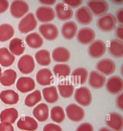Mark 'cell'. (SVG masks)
Returning <instances> with one entry per match:
<instances>
[{
	"instance_id": "cell-1",
	"label": "cell",
	"mask_w": 123,
	"mask_h": 131,
	"mask_svg": "<svg viewBox=\"0 0 123 131\" xmlns=\"http://www.w3.org/2000/svg\"><path fill=\"white\" fill-rule=\"evenodd\" d=\"M37 26V21L33 13L27 14L20 20L18 29L21 33L26 34L35 30Z\"/></svg>"
},
{
	"instance_id": "cell-2",
	"label": "cell",
	"mask_w": 123,
	"mask_h": 131,
	"mask_svg": "<svg viewBox=\"0 0 123 131\" xmlns=\"http://www.w3.org/2000/svg\"><path fill=\"white\" fill-rule=\"evenodd\" d=\"M74 97L76 102L83 106H88L92 102V94L86 87H81L76 89Z\"/></svg>"
},
{
	"instance_id": "cell-3",
	"label": "cell",
	"mask_w": 123,
	"mask_h": 131,
	"mask_svg": "<svg viewBox=\"0 0 123 131\" xmlns=\"http://www.w3.org/2000/svg\"><path fill=\"white\" fill-rule=\"evenodd\" d=\"M116 24V20L115 16L110 13L104 15L99 18L97 26L100 30L103 31H111L115 29Z\"/></svg>"
},
{
	"instance_id": "cell-4",
	"label": "cell",
	"mask_w": 123,
	"mask_h": 131,
	"mask_svg": "<svg viewBox=\"0 0 123 131\" xmlns=\"http://www.w3.org/2000/svg\"><path fill=\"white\" fill-rule=\"evenodd\" d=\"M65 111L67 117L73 122H80L85 117V111L83 108L75 103H72L67 106Z\"/></svg>"
},
{
	"instance_id": "cell-5",
	"label": "cell",
	"mask_w": 123,
	"mask_h": 131,
	"mask_svg": "<svg viewBox=\"0 0 123 131\" xmlns=\"http://www.w3.org/2000/svg\"><path fill=\"white\" fill-rule=\"evenodd\" d=\"M17 67L19 70L22 73L28 74L32 73L36 67L33 57L29 55L22 56L19 60Z\"/></svg>"
},
{
	"instance_id": "cell-6",
	"label": "cell",
	"mask_w": 123,
	"mask_h": 131,
	"mask_svg": "<svg viewBox=\"0 0 123 131\" xmlns=\"http://www.w3.org/2000/svg\"><path fill=\"white\" fill-rule=\"evenodd\" d=\"M10 12L12 16L20 18L24 16L29 10L28 4L23 1H15L10 6Z\"/></svg>"
},
{
	"instance_id": "cell-7",
	"label": "cell",
	"mask_w": 123,
	"mask_h": 131,
	"mask_svg": "<svg viewBox=\"0 0 123 131\" xmlns=\"http://www.w3.org/2000/svg\"><path fill=\"white\" fill-rule=\"evenodd\" d=\"M39 30L43 37L47 40H54L59 35L58 28L53 24H42L39 26Z\"/></svg>"
},
{
	"instance_id": "cell-8",
	"label": "cell",
	"mask_w": 123,
	"mask_h": 131,
	"mask_svg": "<svg viewBox=\"0 0 123 131\" xmlns=\"http://www.w3.org/2000/svg\"><path fill=\"white\" fill-rule=\"evenodd\" d=\"M36 15L39 21L41 22H51L55 18V14L52 8L41 6L37 9Z\"/></svg>"
},
{
	"instance_id": "cell-9",
	"label": "cell",
	"mask_w": 123,
	"mask_h": 131,
	"mask_svg": "<svg viewBox=\"0 0 123 131\" xmlns=\"http://www.w3.org/2000/svg\"><path fill=\"white\" fill-rule=\"evenodd\" d=\"M89 8L92 13L96 16L104 15L108 10V4L106 2L101 0H92L87 3Z\"/></svg>"
},
{
	"instance_id": "cell-10",
	"label": "cell",
	"mask_w": 123,
	"mask_h": 131,
	"mask_svg": "<svg viewBox=\"0 0 123 131\" xmlns=\"http://www.w3.org/2000/svg\"><path fill=\"white\" fill-rule=\"evenodd\" d=\"M106 88L108 91L111 94H118L123 90L122 79L117 76L109 78L107 81Z\"/></svg>"
},
{
	"instance_id": "cell-11",
	"label": "cell",
	"mask_w": 123,
	"mask_h": 131,
	"mask_svg": "<svg viewBox=\"0 0 123 131\" xmlns=\"http://www.w3.org/2000/svg\"><path fill=\"white\" fill-rule=\"evenodd\" d=\"M36 78L39 84L42 86L51 85L54 81L53 74L48 68H43L39 70L37 73Z\"/></svg>"
},
{
	"instance_id": "cell-12",
	"label": "cell",
	"mask_w": 123,
	"mask_h": 131,
	"mask_svg": "<svg viewBox=\"0 0 123 131\" xmlns=\"http://www.w3.org/2000/svg\"><path fill=\"white\" fill-rule=\"evenodd\" d=\"M106 124L114 131H121L123 128L122 117L117 113H110L107 117Z\"/></svg>"
},
{
	"instance_id": "cell-13",
	"label": "cell",
	"mask_w": 123,
	"mask_h": 131,
	"mask_svg": "<svg viewBox=\"0 0 123 131\" xmlns=\"http://www.w3.org/2000/svg\"><path fill=\"white\" fill-rule=\"evenodd\" d=\"M106 50V45L104 42L97 40L91 43L89 48V54L91 57L99 58L104 54Z\"/></svg>"
},
{
	"instance_id": "cell-14",
	"label": "cell",
	"mask_w": 123,
	"mask_h": 131,
	"mask_svg": "<svg viewBox=\"0 0 123 131\" xmlns=\"http://www.w3.org/2000/svg\"><path fill=\"white\" fill-rule=\"evenodd\" d=\"M75 18L78 22L81 25H88L92 22L93 16L88 8L82 6L76 11Z\"/></svg>"
},
{
	"instance_id": "cell-15",
	"label": "cell",
	"mask_w": 123,
	"mask_h": 131,
	"mask_svg": "<svg viewBox=\"0 0 123 131\" xmlns=\"http://www.w3.org/2000/svg\"><path fill=\"white\" fill-rule=\"evenodd\" d=\"M100 72L107 76L113 73L116 70L115 63L109 59H104L98 62L96 66Z\"/></svg>"
},
{
	"instance_id": "cell-16",
	"label": "cell",
	"mask_w": 123,
	"mask_h": 131,
	"mask_svg": "<svg viewBox=\"0 0 123 131\" xmlns=\"http://www.w3.org/2000/svg\"><path fill=\"white\" fill-rule=\"evenodd\" d=\"M16 87L20 92L26 93L33 90L36 88V83L31 77H21L17 81Z\"/></svg>"
},
{
	"instance_id": "cell-17",
	"label": "cell",
	"mask_w": 123,
	"mask_h": 131,
	"mask_svg": "<svg viewBox=\"0 0 123 131\" xmlns=\"http://www.w3.org/2000/svg\"><path fill=\"white\" fill-rule=\"evenodd\" d=\"M17 126L19 129L28 131H34L37 129L38 124L34 118L31 117H22L17 123Z\"/></svg>"
},
{
	"instance_id": "cell-18",
	"label": "cell",
	"mask_w": 123,
	"mask_h": 131,
	"mask_svg": "<svg viewBox=\"0 0 123 131\" xmlns=\"http://www.w3.org/2000/svg\"><path fill=\"white\" fill-rule=\"evenodd\" d=\"M95 37L94 30L89 27L81 28L78 32L77 39L79 42L82 44L87 45L92 42Z\"/></svg>"
},
{
	"instance_id": "cell-19",
	"label": "cell",
	"mask_w": 123,
	"mask_h": 131,
	"mask_svg": "<svg viewBox=\"0 0 123 131\" xmlns=\"http://www.w3.org/2000/svg\"><path fill=\"white\" fill-rule=\"evenodd\" d=\"M55 10L57 18L60 20H69L73 16L72 10L64 3H57L55 6Z\"/></svg>"
},
{
	"instance_id": "cell-20",
	"label": "cell",
	"mask_w": 123,
	"mask_h": 131,
	"mask_svg": "<svg viewBox=\"0 0 123 131\" xmlns=\"http://www.w3.org/2000/svg\"><path fill=\"white\" fill-rule=\"evenodd\" d=\"M88 72L86 69L79 68L75 69L71 75V80L75 85H81L86 81Z\"/></svg>"
},
{
	"instance_id": "cell-21",
	"label": "cell",
	"mask_w": 123,
	"mask_h": 131,
	"mask_svg": "<svg viewBox=\"0 0 123 131\" xmlns=\"http://www.w3.org/2000/svg\"><path fill=\"white\" fill-rule=\"evenodd\" d=\"M106 78L104 76L95 70L90 72L89 79V83L93 89H98L104 85Z\"/></svg>"
},
{
	"instance_id": "cell-22",
	"label": "cell",
	"mask_w": 123,
	"mask_h": 131,
	"mask_svg": "<svg viewBox=\"0 0 123 131\" xmlns=\"http://www.w3.org/2000/svg\"><path fill=\"white\" fill-rule=\"evenodd\" d=\"M71 53L69 50L63 47L56 48L52 52L53 59L57 63H65L69 60Z\"/></svg>"
},
{
	"instance_id": "cell-23",
	"label": "cell",
	"mask_w": 123,
	"mask_h": 131,
	"mask_svg": "<svg viewBox=\"0 0 123 131\" xmlns=\"http://www.w3.org/2000/svg\"><path fill=\"white\" fill-rule=\"evenodd\" d=\"M33 114L34 116L39 122H45L48 119L49 116L48 105L45 103L39 104L33 110Z\"/></svg>"
},
{
	"instance_id": "cell-24",
	"label": "cell",
	"mask_w": 123,
	"mask_h": 131,
	"mask_svg": "<svg viewBox=\"0 0 123 131\" xmlns=\"http://www.w3.org/2000/svg\"><path fill=\"white\" fill-rule=\"evenodd\" d=\"M77 30L78 27L75 22L73 21H68L63 25L61 32L65 39L71 40L75 37Z\"/></svg>"
},
{
	"instance_id": "cell-25",
	"label": "cell",
	"mask_w": 123,
	"mask_h": 131,
	"mask_svg": "<svg viewBox=\"0 0 123 131\" xmlns=\"http://www.w3.org/2000/svg\"><path fill=\"white\" fill-rule=\"evenodd\" d=\"M60 95L65 99L71 97L73 95L74 87L72 83L68 80H64L57 85Z\"/></svg>"
},
{
	"instance_id": "cell-26",
	"label": "cell",
	"mask_w": 123,
	"mask_h": 131,
	"mask_svg": "<svg viewBox=\"0 0 123 131\" xmlns=\"http://www.w3.org/2000/svg\"><path fill=\"white\" fill-rule=\"evenodd\" d=\"M18 112L14 108H7L2 111L0 119L2 123L14 124L18 117Z\"/></svg>"
},
{
	"instance_id": "cell-27",
	"label": "cell",
	"mask_w": 123,
	"mask_h": 131,
	"mask_svg": "<svg viewBox=\"0 0 123 131\" xmlns=\"http://www.w3.org/2000/svg\"><path fill=\"white\" fill-rule=\"evenodd\" d=\"M0 99L5 104L12 105L17 104L19 99L17 93L10 90L2 91L0 93Z\"/></svg>"
},
{
	"instance_id": "cell-28",
	"label": "cell",
	"mask_w": 123,
	"mask_h": 131,
	"mask_svg": "<svg viewBox=\"0 0 123 131\" xmlns=\"http://www.w3.org/2000/svg\"><path fill=\"white\" fill-rule=\"evenodd\" d=\"M17 77L16 71L13 69H7L0 76V82L4 86H11L15 83Z\"/></svg>"
},
{
	"instance_id": "cell-29",
	"label": "cell",
	"mask_w": 123,
	"mask_h": 131,
	"mask_svg": "<svg viewBox=\"0 0 123 131\" xmlns=\"http://www.w3.org/2000/svg\"><path fill=\"white\" fill-rule=\"evenodd\" d=\"M25 44L22 39L14 38L10 43L9 49L12 54L19 56L24 53L25 49Z\"/></svg>"
},
{
	"instance_id": "cell-30",
	"label": "cell",
	"mask_w": 123,
	"mask_h": 131,
	"mask_svg": "<svg viewBox=\"0 0 123 131\" xmlns=\"http://www.w3.org/2000/svg\"><path fill=\"white\" fill-rule=\"evenodd\" d=\"M109 53L114 57L121 58L123 56V43L122 41L114 39L110 41L108 47Z\"/></svg>"
},
{
	"instance_id": "cell-31",
	"label": "cell",
	"mask_w": 123,
	"mask_h": 131,
	"mask_svg": "<svg viewBox=\"0 0 123 131\" xmlns=\"http://www.w3.org/2000/svg\"><path fill=\"white\" fill-rule=\"evenodd\" d=\"M43 97L45 100L50 103L57 102L59 99L57 88L55 86L46 87L43 89Z\"/></svg>"
},
{
	"instance_id": "cell-32",
	"label": "cell",
	"mask_w": 123,
	"mask_h": 131,
	"mask_svg": "<svg viewBox=\"0 0 123 131\" xmlns=\"http://www.w3.org/2000/svg\"><path fill=\"white\" fill-rule=\"evenodd\" d=\"M25 41L28 46L33 49L40 48L43 44L44 41L38 33H32L28 35L25 38Z\"/></svg>"
},
{
	"instance_id": "cell-33",
	"label": "cell",
	"mask_w": 123,
	"mask_h": 131,
	"mask_svg": "<svg viewBox=\"0 0 123 131\" xmlns=\"http://www.w3.org/2000/svg\"><path fill=\"white\" fill-rule=\"evenodd\" d=\"M15 60V56L6 48H0V64L4 67L11 66Z\"/></svg>"
},
{
	"instance_id": "cell-34",
	"label": "cell",
	"mask_w": 123,
	"mask_h": 131,
	"mask_svg": "<svg viewBox=\"0 0 123 131\" xmlns=\"http://www.w3.org/2000/svg\"><path fill=\"white\" fill-rule=\"evenodd\" d=\"M71 68L68 64H57L54 67L53 71L56 77L60 79H64L70 75Z\"/></svg>"
},
{
	"instance_id": "cell-35",
	"label": "cell",
	"mask_w": 123,
	"mask_h": 131,
	"mask_svg": "<svg viewBox=\"0 0 123 131\" xmlns=\"http://www.w3.org/2000/svg\"><path fill=\"white\" fill-rule=\"evenodd\" d=\"M15 30L13 27L8 24H3L0 25V41H7L13 37Z\"/></svg>"
},
{
	"instance_id": "cell-36",
	"label": "cell",
	"mask_w": 123,
	"mask_h": 131,
	"mask_svg": "<svg viewBox=\"0 0 123 131\" xmlns=\"http://www.w3.org/2000/svg\"><path fill=\"white\" fill-rule=\"evenodd\" d=\"M37 63L43 66H47L51 63V56L50 52L47 50L42 49L37 52L35 55Z\"/></svg>"
},
{
	"instance_id": "cell-37",
	"label": "cell",
	"mask_w": 123,
	"mask_h": 131,
	"mask_svg": "<svg viewBox=\"0 0 123 131\" xmlns=\"http://www.w3.org/2000/svg\"><path fill=\"white\" fill-rule=\"evenodd\" d=\"M51 118L54 122L58 124L63 123L65 118V114L63 108L57 106L52 108L51 110Z\"/></svg>"
},
{
	"instance_id": "cell-38",
	"label": "cell",
	"mask_w": 123,
	"mask_h": 131,
	"mask_svg": "<svg viewBox=\"0 0 123 131\" xmlns=\"http://www.w3.org/2000/svg\"><path fill=\"white\" fill-rule=\"evenodd\" d=\"M42 100L41 93L40 91L37 90L27 96L25 100V104L29 107H32L40 102Z\"/></svg>"
},
{
	"instance_id": "cell-39",
	"label": "cell",
	"mask_w": 123,
	"mask_h": 131,
	"mask_svg": "<svg viewBox=\"0 0 123 131\" xmlns=\"http://www.w3.org/2000/svg\"><path fill=\"white\" fill-rule=\"evenodd\" d=\"M43 131H63V130L61 127L58 125L49 123L45 126Z\"/></svg>"
},
{
	"instance_id": "cell-40",
	"label": "cell",
	"mask_w": 123,
	"mask_h": 131,
	"mask_svg": "<svg viewBox=\"0 0 123 131\" xmlns=\"http://www.w3.org/2000/svg\"><path fill=\"white\" fill-rule=\"evenodd\" d=\"M64 4H66L69 7L76 8L80 6L83 3V1L82 0H64L63 1Z\"/></svg>"
},
{
	"instance_id": "cell-41",
	"label": "cell",
	"mask_w": 123,
	"mask_h": 131,
	"mask_svg": "<svg viewBox=\"0 0 123 131\" xmlns=\"http://www.w3.org/2000/svg\"><path fill=\"white\" fill-rule=\"evenodd\" d=\"M76 131H94V128L91 124L88 123L81 124Z\"/></svg>"
},
{
	"instance_id": "cell-42",
	"label": "cell",
	"mask_w": 123,
	"mask_h": 131,
	"mask_svg": "<svg viewBox=\"0 0 123 131\" xmlns=\"http://www.w3.org/2000/svg\"><path fill=\"white\" fill-rule=\"evenodd\" d=\"M0 131H14V128L11 124L2 123H0Z\"/></svg>"
},
{
	"instance_id": "cell-43",
	"label": "cell",
	"mask_w": 123,
	"mask_h": 131,
	"mask_svg": "<svg viewBox=\"0 0 123 131\" xmlns=\"http://www.w3.org/2000/svg\"><path fill=\"white\" fill-rule=\"evenodd\" d=\"M9 3L6 0H0V13H2L7 10Z\"/></svg>"
},
{
	"instance_id": "cell-44",
	"label": "cell",
	"mask_w": 123,
	"mask_h": 131,
	"mask_svg": "<svg viewBox=\"0 0 123 131\" xmlns=\"http://www.w3.org/2000/svg\"><path fill=\"white\" fill-rule=\"evenodd\" d=\"M116 35L118 39L122 41L123 40V26L122 25L118 26L116 28Z\"/></svg>"
},
{
	"instance_id": "cell-45",
	"label": "cell",
	"mask_w": 123,
	"mask_h": 131,
	"mask_svg": "<svg viewBox=\"0 0 123 131\" xmlns=\"http://www.w3.org/2000/svg\"><path fill=\"white\" fill-rule=\"evenodd\" d=\"M116 18L118 22L122 25L123 24V9H120L116 13Z\"/></svg>"
},
{
	"instance_id": "cell-46",
	"label": "cell",
	"mask_w": 123,
	"mask_h": 131,
	"mask_svg": "<svg viewBox=\"0 0 123 131\" xmlns=\"http://www.w3.org/2000/svg\"><path fill=\"white\" fill-rule=\"evenodd\" d=\"M117 105L118 107L121 110H123V94H119L116 100Z\"/></svg>"
},
{
	"instance_id": "cell-47",
	"label": "cell",
	"mask_w": 123,
	"mask_h": 131,
	"mask_svg": "<svg viewBox=\"0 0 123 131\" xmlns=\"http://www.w3.org/2000/svg\"><path fill=\"white\" fill-rule=\"evenodd\" d=\"M56 1L55 0H51V1H39V2L41 4H44L46 5H49L52 6L55 4L56 2Z\"/></svg>"
},
{
	"instance_id": "cell-48",
	"label": "cell",
	"mask_w": 123,
	"mask_h": 131,
	"mask_svg": "<svg viewBox=\"0 0 123 131\" xmlns=\"http://www.w3.org/2000/svg\"><path fill=\"white\" fill-rule=\"evenodd\" d=\"M99 131H113L111 130L110 129H108V128H107V127H103L102 128H101Z\"/></svg>"
},
{
	"instance_id": "cell-49",
	"label": "cell",
	"mask_w": 123,
	"mask_h": 131,
	"mask_svg": "<svg viewBox=\"0 0 123 131\" xmlns=\"http://www.w3.org/2000/svg\"><path fill=\"white\" fill-rule=\"evenodd\" d=\"M114 2V3H116L117 4H121L123 3V1H113Z\"/></svg>"
},
{
	"instance_id": "cell-50",
	"label": "cell",
	"mask_w": 123,
	"mask_h": 131,
	"mask_svg": "<svg viewBox=\"0 0 123 131\" xmlns=\"http://www.w3.org/2000/svg\"><path fill=\"white\" fill-rule=\"evenodd\" d=\"M2 71V69L1 68V67H0V76L1 75Z\"/></svg>"
}]
</instances>
